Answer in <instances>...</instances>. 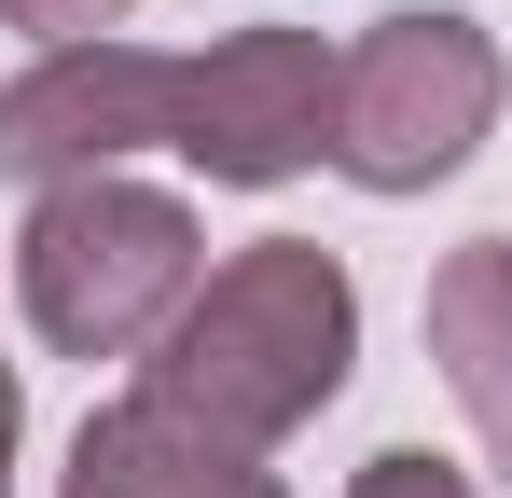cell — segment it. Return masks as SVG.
<instances>
[{"label":"cell","instance_id":"6da1fadb","mask_svg":"<svg viewBox=\"0 0 512 498\" xmlns=\"http://www.w3.org/2000/svg\"><path fill=\"white\" fill-rule=\"evenodd\" d=\"M346 360H360V291H346V263L319 236H263L236 263H208L194 277V305L153 332V360H139V388L194 429H222V443H291L305 415H333Z\"/></svg>","mask_w":512,"mask_h":498},{"label":"cell","instance_id":"7a4b0ae2","mask_svg":"<svg viewBox=\"0 0 512 498\" xmlns=\"http://www.w3.org/2000/svg\"><path fill=\"white\" fill-rule=\"evenodd\" d=\"M208 249H194V208L97 166V180H56L28 194V236H14V291H28V332L56 360H153V332L194 305Z\"/></svg>","mask_w":512,"mask_h":498},{"label":"cell","instance_id":"3957f363","mask_svg":"<svg viewBox=\"0 0 512 498\" xmlns=\"http://www.w3.org/2000/svg\"><path fill=\"white\" fill-rule=\"evenodd\" d=\"M499 42L471 28V14H374L360 42H346V83H333V166L360 194H429V180H457V166L485 153V125H499Z\"/></svg>","mask_w":512,"mask_h":498},{"label":"cell","instance_id":"277c9868","mask_svg":"<svg viewBox=\"0 0 512 498\" xmlns=\"http://www.w3.org/2000/svg\"><path fill=\"white\" fill-rule=\"evenodd\" d=\"M333 83H346V56L319 28H291V14L222 28L208 56H180V139L167 153H194L236 194H277V180H305L333 153Z\"/></svg>","mask_w":512,"mask_h":498},{"label":"cell","instance_id":"5b68a950","mask_svg":"<svg viewBox=\"0 0 512 498\" xmlns=\"http://www.w3.org/2000/svg\"><path fill=\"white\" fill-rule=\"evenodd\" d=\"M153 139H180V56L153 42H42L0 83V180H28V194L97 180Z\"/></svg>","mask_w":512,"mask_h":498},{"label":"cell","instance_id":"8992f818","mask_svg":"<svg viewBox=\"0 0 512 498\" xmlns=\"http://www.w3.org/2000/svg\"><path fill=\"white\" fill-rule=\"evenodd\" d=\"M56 498H291V485L263 471L250 443H222V429L167 415L153 388H125V402H97L70 429V485Z\"/></svg>","mask_w":512,"mask_h":498},{"label":"cell","instance_id":"52a82bcc","mask_svg":"<svg viewBox=\"0 0 512 498\" xmlns=\"http://www.w3.org/2000/svg\"><path fill=\"white\" fill-rule=\"evenodd\" d=\"M416 319H429V360H443V388L471 415V443L499 457V485H512V236L443 249Z\"/></svg>","mask_w":512,"mask_h":498},{"label":"cell","instance_id":"ba28073f","mask_svg":"<svg viewBox=\"0 0 512 498\" xmlns=\"http://www.w3.org/2000/svg\"><path fill=\"white\" fill-rule=\"evenodd\" d=\"M125 14L139 0H0V28H28V42H125Z\"/></svg>","mask_w":512,"mask_h":498},{"label":"cell","instance_id":"9c48e42d","mask_svg":"<svg viewBox=\"0 0 512 498\" xmlns=\"http://www.w3.org/2000/svg\"><path fill=\"white\" fill-rule=\"evenodd\" d=\"M346 498H471V471H443L429 443H388V457H360V485Z\"/></svg>","mask_w":512,"mask_h":498},{"label":"cell","instance_id":"30bf717a","mask_svg":"<svg viewBox=\"0 0 512 498\" xmlns=\"http://www.w3.org/2000/svg\"><path fill=\"white\" fill-rule=\"evenodd\" d=\"M14 415L28 402H14V360H0V498H14Z\"/></svg>","mask_w":512,"mask_h":498}]
</instances>
